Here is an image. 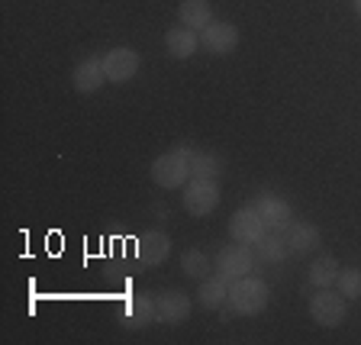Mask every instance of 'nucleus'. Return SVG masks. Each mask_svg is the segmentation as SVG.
<instances>
[{
	"label": "nucleus",
	"mask_w": 361,
	"mask_h": 345,
	"mask_svg": "<svg viewBox=\"0 0 361 345\" xmlns=\"http://www.w3.org/2000/svg\"><path fill=\"white\" fill-rule=\"evenodd\" d=\"M104 71H106V81H113V84L129 81L139 71V52L126 49V45H116V49H110L104 55Z\"/></svg>",
	"instance_id": "423d86ee"
},
{
	"label": "nucleus",
	"mask_w": 361,
	"mask_h": 345,
	"mask_svg": "<svg viewBox=\"0 0 361 345\" xmlns=\"http://www.w3.org/2000/svg\"><path fill=\"white\" fill-rule=\"evenodd\" d=\"M197 45H200V36L188 26H174L165 32V49L171 59H190L197 52Z\"/></svg>",
	"instance_id": "ddd939ff"
},
{
	"label": "nucleus",
	"mask_w": 361,
	"mask_h": 345,
	"mask_svg": "<svg viewBox=\"0 0 361 345\" xmlns=\"http://www.w3.org/2000/svg\"><path fill=\"white\" fill-rule=\"evenodd\" d=\"M355 13H358V16H361V0H355Z\"/></svg>",
	"instance_id": "5701e85b"
},
{
	"label": "nucleus",
	"mask_w": 361,
	"mask_h": 345,
	"mask_svg": "<svg viewBox=\"0 0 361 345\" xmlns=\"http://www.w3.org/2000/svg\"><path fill=\"white\" fill-rule=\"evenodd\" d=\"M336 284H338V293H342L345 301H358L361 297V268H342Z\"/></svg>",
	"instance_id": "4be33fe9"
},
{
	"label": "nucleus",
	"mask_w": 361,
	"mask_h": 345,
	"mask_svg": "<svg viewBox=\"0 0 361 345\" xmlns=\"http://www.w3.org/2000/svg\"><path fill=\"white\" fill-rule=\"evenodd\" d=\"M126 320H129V326H135V329H142V326H149L152 320H158L155 297H152V293H133L126 303Z\"/></svg>",
	"instance_id": "dca6fc26"
},
{
	"label": "nucleus",
	"mask_w": 361,
	"mask_h": 345,
	"mask_svg": "<svg viewBox=\"0 0 361 345\" xmlns=\"http://www.w3.org/2000/svg\"><path fill=\"white\" fill-rule=\"evenodd\" d=\"M180 268H184V274H188V278L203 281L207 274H210V258L203 255L200 248H190V252H184V258H180Z\"/></svg>",
	"instance_id": "412c9836"
},
{
	"label": "nucleus",
	"mask_w": 361,
	"mask_h": 345,
	"mask_svg": "<svg viewBox=\"0 0 361 345\" xmlns=\"http://www.w3.org/2000/svg\"><path fill=\"white\" fill-rule=\"evenodd\" d=\"M219 184L216 181H197L190 178V184L184 188V210L190 213V217H207V213H213L219 207Z\"/></svg>",
	"instance_id": "7ed1b4c3"
},
{
	"label": "nucleus",
	"mask_w": 361,
	"mask_h": 345,
	"mask_svg": "<svg viewBox=\"0 0 361 345\" xmlns=\"http://www.w3.org/2000/svg\"><path fill=\"white\" fill-rule=\"evenodd\" d=\"M171 255V239L165 233H145L135 242V258L142 265H161Z\"/></svg>",
	"instance_id": "f8f14e48"
},
{
	"label": "nucleus",
	"mask_w": 361,
	"mask_h": 345,
	"mask_svg": "<svg viewBox=\"0 0 361 345\" xmlns=\"http://www.w3.org/2000/svg\"><path fill=\"white\" fill-rule=\"evenodd\" d=\"M213 262H216L219 274H223V278H229V281L245 278V274H252V268H255L252 246H242V242H235V246H226L223 252L213 258Z\"/></svg>",
	"instance_id": "39448f33"
},
{
	"label": "nucleus",
	"mask_w": 361,
	"mask_h": 345,
	"mask_svg": "<svg viewBox=\"0 0 361 345\" xmlns=\"http://www.w3.org/2000/svg\"><path fill=\"white\" fill-rule=\"evenodd\" d=\"M155 310H158V320H161V323L178 326L190 316V297L184 291H165L155 297Z\"/></svg>",
	"instance_id": "9d476101"
},
{
	"label": "nucleus",
	"mask_w": 361,
	"mask_h": 345,
	"mask_svg": "<svg viewBox=\"0 0 361 345\" xmlns=\"http://www.w3.org/2000/svg\"><path fill=\"white\" fill-rule=\"evenodd\" d=\"M284 239H287V248H290V252L303 255V252H313V248L319 246V229H316L313 223H290Z\"/></svg>",
	"instance_id": "2eb2a0df"
},
{
	"label": "nucleus",
	"mask_w": 361,
	"mask_h": 345,
	"mask_svg": "<svg viewBox=\"0 0 361 345\" xmlns=\"http://www.w3.org/2000/svg\"><path fill=\"white\" fill-rule=\"evenodd\" d=\"M178 16H180V26H188V30H203V26L213 23L210 0H180Z\"/></svg>",
	"instance_id": "f3484780"
},
{
	"label": "nucleus",
	"mask_w": 361,
	"mask_h": 345,
	"mask_svg": "<svg viewBox=\"0 0 361 345\" xmlns=\"http://www.w3.org/2000/svg\"><path fill=\"white\" fill-rule=\"evenodd\" d=\"M229 233H233V239L242 242V246H255L268 229H264V223H262V217H258L255 207H245V210L233 213V219H229Z\"/></svg>",
	"instance_id": "6e6552de"
},
{
	"label": "nucleus",
	"mask_w": 361,
	"mask_h": 345,
	"mask_svg": "<svg viewBox=\"0 0 361 345\" xmlns=\"http://www.w3.org/2000/svg\"><path fill=\"white\" fill-rule=\"evenodd\" d=\"M310 313H313V320L319 326L332 329V326L345 323V316H348L345 297H342L338 291H329V287H323V291L313 297V303H310Z\"/></svg>",
	"instance_id": "20e7f679"
},
{
	"label": "nucleus",
	"mask_w": 361,
	"mask_h": 345,
	"mask_svg": "<svg viewBox=\"0 0 361 345\" xmlns=\"http://www.w3.org/2000/svg\"><path fill=\"white\" fill-rule=\"evenodd\" d=\"M106 81V71H104V59H84L81 65L71 71V84H75L78 94H94L100 90Z\"/></svg>",
	"instance_id": "9b49d317"
},
{
	"label": "nucleus",
	"mask_w": 361,
	"mask_h": 345,
	"mask_svg": "<svg viewBox=\"0 0 361 345\" xmlns=\"http://www.w3.org/2000/svg\"><path fill=\"white\" fill-rule=\"evenodd\" d=\"M229 310L239 316H258L268 307V284L258 278H235V284H229Z\"/></svg>",
	"instance_id": "f257e3e1"
},
{
	"label": "nucleus",
	"mask_w": 361,
	"mask_h": 345,
	"mask_svg": "<svg viewBox=\"0 0 361 345\" xmlns=\"http://www.w3.org/2000/svg\"><path fill=\"white\" fill-rule=\"evenodd\" d=\"M229 284H233V281L229 278H223V274H207V278H203V284H200V291H197V301L203 303V307L207 310H216V307H223L226 301H229Z\"/></svg>",
	"instance_id": "4468645a"
},
{
	"label": "nucleus",
	"mask_w": 361,
	"mask_h": 345,
	"mask_svg": "<svg viewBox=\"0 0 361 345\" xmlns=\"http://www.w3.org/2000/svg\"><path fill=\"white\" fill-rule=\"evenodd\" d=\"M226 162L213 152H200V155H190V178L197 181H216L223 174Z\"/></svg>",
	"instance_id": "a211bd4d"
},
{
	"label": "nucleus",
	"mask_w": 361,
	"mask_h": 345,
	"mask_svg": "<svg viewBox=\"0 0 361 345\" xmlns=\"http://www.w3.org/2000/svg\"><path fill=\"white\" fill-rule=\"evenodd\" d=\"M190 178V152L188 149H171L165 155L155 158V165H152V181H155L158 188H180L184 181Z\"/></svg>",
	"instance_id": "f03ea898"
},
{
	"label": "nucleus",
	"mask_w": 361,
	"mask_h": 345,
	"mask_svg": "<svg viewBox=\"0 0 361 345\" xmlns=\"http://www.w3.org/2000/svg\"><path fill=\"white\" fill-rule=\"evenodd\" d=\"M287 252H290V248H287V239L281 233H271V229L255 242V255L262 258V262H284Z\"/></svg>",
	"instance_id": "6ab92c4d"
},
{
	"label": "nucleus",
	"mask_w": 361,
	"mask_h": 345,
	"mask_svg": "<svg viewBox=\"0 0 361 345\" xmlns=\"http://www.w3.org/2000/svg\"><path fill=\"white\" fill-rule=\"evenodd\" d=\"M258 217H262L264 229H271V233H281V229H287V226L293 223L290 219V203L284 200V197H274V194H264L262 200L255 203Z\"/></svg>",
	"instance_id": "1a4fd4ad"
},
{
	"label": "nucleus",
	"mask_w": 361,
	"mask_h": 345,
	"mask_svg": "<svg viewBox=\"0 0 361 345\" xmlns=\"http://www.w3.org/2000/svg\"><path fill=\"white\" fill-rule=\"evenodd\" d=\"M200 45H207L213 55H229L239 45V30H235L233 23L213 20L210 26L200 30Z\"/></svg>",
	"instance_id": "0eeeda50"
},
{
	"label": "nucleus",
	"mask_w": 361,
	"mask_h": 345,
	"mask_svg": "<svg viewBox=\"0 0 361 345\" xmlns=\"http://www.w3.org/2000/svg\"><path fill=\"white\" fill-rule=\"evenodd\" d=\"M338 262L336 258H329V255H323V258H316L313 262V268H310V284H316V287H332L336 284V278H338Z\"/></svg>",
	"instance_id": "aec40b11"
}]
</instances>
